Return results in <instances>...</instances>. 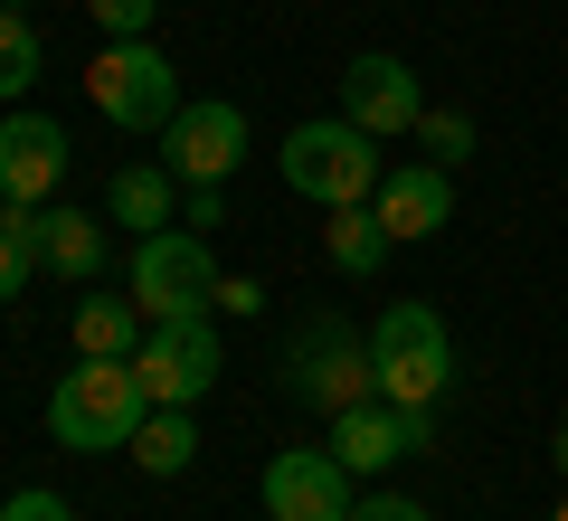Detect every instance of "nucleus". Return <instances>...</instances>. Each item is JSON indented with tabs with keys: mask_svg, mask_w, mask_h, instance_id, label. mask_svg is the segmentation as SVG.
Returning a JSON list of instances; mask_svg holds the SVG:
<instances>
[{
	"mask_svg": "<svg viewBox=\"0 0 568 521\" xmlns=\"http://www.w3.org/2000/svg\"><path fill=\"white\" fill-rule=\"evenodd\" d=\"M275 171H284V190H304V200H323V209H361V200H379V181H388L379 133H361L351 114L294 123L284 152H275Z\"/></svg>",
	"mask_w": 568,
	"mask_h": 521,
	"instance_id": "1",
	"label": "nucleus"
},
{
	"mask_svg": "<svg viewBox=\"0 0 568 521\" xmlns=\"http://www.w3.org/2000/svg\"><path fill=\"white\" fill-rule=\"evenodd\" d=\"M142 418H152V389H142L133 361H77L48 399V437L67 455H114V445H133Z\"/></svg>",
	"mask_w": 568,
	"mask_h": 521,
	"instance_id": "2",
	"label": "nucleus"
},
{
	"mask_svg": "<svg viewBox=\"0 0 568 521\" xmlns=\"http://www.w3.org/2000/svg\"><path fill=\"white\" fill-rule=\"evenodd\" d=\"M369 370H379V399L398 408H436L455 380V332L436 303H388L379 322H369Z\"/></svg>",
	"mask_w": 568,
	"mask_h": 521,
	"instance_id": "3",
	"label": "nucleus"
},
{
	"mask_svg": "<svg viewBox=\"0 0 568 521\" xmlns=\"http://www.w3.org/2000/svg\"><path fill=\"white\" fill-rule=\"evenodd\" d=\"M85 96H95V114L114 123V133H171V114L190 104L152 39H104L95 67H85Z\"/></svg>",
	"mask_w": 568,
	"mask_h": 521,
	"instance_id": "4",
	"label": "nucleus"
},
{
	"mask_svg": "<svg viewBox=\"0 0 568 521\" xmlns=\"http://www.w3.org/2000/svg\"><path fill=\"white\" fill-rule=\"evenodd\" d=\"M284 389L304 408H323V418H342V408L379 399V370H369V332H351V322H294V341H284Z\"/></svg>",
	"mask_w": 568,
	"mask_h": 521,
	"instance_id": "5",
	"label": "nucleus"
},
{
	"mask_svg": "<svg viewBox=\"0 0 568 521\" xmlns=\"http://www.w3.org/2000/svg\"><path fill=\"white\" fill-rule=\"evenodd\" d=\"M133 303L152 322H181L219 303V257H209V228H152L133 247Z\"/></svg>",
	"mask_w": 568,
	"mask_h": 521,
	"instance_id": "6",
	"label": "nucleus"
},
{
	"mask_svg": "<svg viewBox=\"0 0 568 521\" xmlns=\"http://www.w3.org/2000/svg\"><path fill=\"white\" fill-rule=\"evenodd\" d=\"M133 370H142V389H152V408H200L209 389H219V370H227L219 322H209V313L152 322V332H142V351H133Z\"/></svg>",
	"mask_w": 568,
	"mask_h": 521,
	"instance_id": "7",
	"label": "nucleus"
},
{
	"mask_svg": "<svg viewBox=\"0 0 568 521\" xmlns=\"http://www.w3.org/2000/svg\"><path fill=\"white\" fill-rule=\"evenodd\" d=\"M342 114L361 123V133H379V142L417 133V114H426L417 67H407V58H388V48H361V58L342 67Z\"/></svg>",
	"mask_w": 568,
	"mask_h": 521,
	"instance_id": "8",
	"label": "nucleus"
},
{
	"mask_svg": "<svg viewBox=\"0 0 568 521\" xmlns=\"http://www.w3.org/2000/svg\"><path fill=\"white\" fill-rule=\"evenodd\" d=\"M265 521H351V464L332 445H284L265 464Z\"/></svg>",
	"mask_w": 568,
	"mask_h": 521,
	"instance_id": "9",
	"label": "nucleus"
},
{
	"mask_svg": "<svg viewBox=\"0 0 568 521\" xmlns=\"http://www.w3.org/2000/svg\"><path fill=\"white\" fill-rule=\"evenodd\" d=\"M171 181L181 190H200V181H227V171H237L246 161V114L227 96H190L181 114H171Z\"/></svg>",
	"mask_w": 568,
	"mask_h": 521,
	"instance_id": "10",
	"label": "nucleus"
},
{
	"mask_svg": "<svg viewBox=\"0 0 568 521\" xmlns=\"http://www.w3.org/2000/svg\"><path fill=\"white\" fill-rule=\"evenodd\" d=\"M436 437V408H398V399H361V408H342L332 418V455L351 464V474H388L398 455H417V445Z\"/></svg>",
	"mask_w": 568,
	"mask_h": 521,
	"instance_id": "11",
	"label": "nucleus"
},
{
	"mask_svg": "<svg viewBox=\"0 0 568 521\" xmlns=\"http://www.w3.org/2000/svg\"><path fill=\"white\" fill-rule=\"evenodd\" d=\"M58 181H67V123L10 104V114H0V200H29V209H39Z\"/></svg>",
	"mask_w": 568,
	"mask_h": 521,
	"instance_id": "12",
	"label": "nucleus"
},
{
	"mask_svg": "<svg viewBox=\"0 0 568 521\" xmlns=\"http://www.w3.org/2000/svg\"><path fill=\"white\" fill-rule=\"evenodd\" d=\"M369 209H379V228L398 247H417V238H436V228L455 219V171H436V161H398Z\"/></svg>",
	"mask_w": 568,
	"mask_h": 521,
	"instance_id": "13",
	"label": "nucleus"
},
{
	"mask_svg": "<svg viewBox=\"0 0 568 521\" xmlns=\"http://www.w3.org/2000/svg\"><path fill=\"white\" fill-rule=\"evenodd\" d=\"M39 265L67 284H95L104 275V228L95 209H39Z\"/></svg>",
	"mask_w": 568,
	"mask_h": 521,
	"instance_id": "14",
	"label": "nucleus"
},
{
	"mask_svg": "<svg viewBox=\"0 0 568 521\" xmlns=\"http://www.w3.org/2000/svg\"><path fill=\"white\" fill-rule=\"evenodd\" d=\"M388 247H398V238H388V228H379V209H323V257H332V275H351V284H369V275H379V265H388Z\"/></svg>",
	"mask_w": 568,
	"mask_h": 521,
	"instance_id": "15",
	"label": "nucleus"
},
{
	"mask_svg": "<svg viewBox=\"0 0 568 521\" xmlns=\"http://www.w3.org/2000/svg\"><path fill=\"white\" fill-rule=\"evenodd\" d=\"M142 332H152L142 303H114V294H85L77 303V361H133Z\"/></svg>",
	"mask_w": 568,
	"mask_h": 521,
	"instance_id": "16",
	"label": "nucleus"
},
{
	"mask_svg": "<svg viewBox=\"0 0 568 521\" xmlns=\"http://www.w3.org/2000/svg\"><path fill=\"white\" fill-rule=\"evenodd\" d=\"M171 171L162 161H133V171H114V190H104V209H114V228H142V238H152V228H171Z\"/></svg>",
	"mask_w": 568,
	"mask_h": 521,
	"instance_id": "17",
	"label": "nucleus"
},
{
	"mask_svg": "<svg viewBox=\"0 0 568 521\" xmlns=\"http://www.w3.org/2000/svg\"><path fill=\"white\" fill-rule=\"evenodd\" d=\"M133 464H142V474H190V464H200V427H190V408H152V418L133 427Z\"/></svg>",
	"mask_w": 568,
	"mask_h": 521,
	"instance_id": "18",
	"label": "nucleus"
},
{
	"mask_svg": "<svg viewBox=\"0 0 568 521\" xmlns=\"http://www.w3.org/2000/svg\"><path fill=\"white\" fill-rule=\"evenodd\" d=\"M29 86H39V29L29 10H0V104H20Z\"/></svg>",
	"mask_w": 568,
	"mask_h": 521,
	"instance_id": "19",
	"label": "nucleus"
},
{
	"mask_svg": "<svg viewBox=\"0 0 568 521\" xmlns=\"http://www.w3.org/2000/svg\"><path fill=\"white\" fill-rule=\"evenodd\" d=\"M417 142L436 171H455V161H474V114H455V104H426L417 114Z\"/></svg>",
	"mask_w": 568,
	"mask_h": 521,
	"instance_id": "20",
	"label": "nucleus"
},
{
	"mask_svg": "<svg viewBox=\"0 0 568 521\" xmlns=\"http://www.w3.org/2000/svg\"><path fill=\"white\" fill-rule=\"evenodd\" d=\"M85 10H95V29H104V39H142L162 0H85Z\"/></svg>",
	"mask_w": 568,
	"mask_h": 521,
	"instance_id": "21",
	"label": "nucleus"
},
{
	"mask_svg": "<svg viewBox=\"0 0 568 521\" xmlns=\"http://www.w3.org/2000/svg\"><path fill=\"white\" fill-rule=\"evenodd\" d=\"M29 265H39V247H29V238H10V228H0V303H20Z\"/></svg>",
	"mask_w": 568,
	"mask_h": 521,
	"instance_id": "22",
	"label": "nucleus"
},
{
	"mask_svg": "<svg viewBox=\"0 0 568 521\" xmlns=\"http://www.w3.org/2000/svg\"><path fill=\"white\" fill-rule=\"evenodd\" d=\"M0 521H77V512H67L58 493H39V483H20V493L0 502Z\"/></svg>",
	"mask_w": 568,
	"mask_h": 521,
	"instance_id": "23",
	"label": "nucleus"
},
{
	"mask_svg": "<svg viewBox=\"0 0 568 521\" xmlns=\"http://www.w3.org/2000/svg\"><path fill=\"white\" fill-rule=\"evenodd\" d=\"M351 521H436V512L407 502V493H379V502H351Z\"/></svg>",
	"mask_w": 568,
	"mask_h": 521,
	"instance_id": "24",
	"label": "nucleus"
},
{
	"mask_svg": "<svg viewBox=\"0 0 568 521\" xmlns=\"http://www.w3.org/2000/svg\"><path fill=\"white\" fill-rule=\"evenodd\" d=\"M256 275H219V303H209V313H256Z\"/></svg>",
	"mask_w": 568,
	"mask_h": 521,
	"instance_id": "25",
	"label": "nucleus"
},
{
	"mask_svg": "<svg viewBox=\"0 0 568 521\" xmlns=\"http://www.w3.org/2000/svg\"><path fill=\"white\" fill-rule=\"evenodd\" d=\"M227 219V181H200L190 190V228H219Z\"/></svg>",
	"mask_w": 568,
	"mask_h": 521,
	"instance_id": "26",
	"label": "nucleus"
},
{
	"mask_svg": "<svg viewBox=\"0 0 568 521\" xmlns=\"http://www.w3.org/2000/svg\"><path fill=\"white\" fill-rule=\"evenodd\" d=\"M549 464H559V474H568V427H559V437H549Z\"/></svg>",
	"mask_w": 568,
	"mask_h": 521,
	"instance_id": "27",
	"label": "nucleus"
},
{
	"mask_svg": "<svg viewBox=\"0 0 568 521\" xmlns=\"http://www.w3.org/2000/svg\"><path fill=\"white\" fill-rule=\"evenodd\" d=\"M549 521H568V502H549Z\"/></svg>",
	"mask_w": 568,
	"mask_h": 521,
	"instance_id": "28",
	"label": "nucleus"
},
{
	"mask_svg": "<svg viewBox=\"0 0 568 521\" xmlns=\"http://www.w3.org/2000/svg\"><path fill=\"white\" fill-rule=\"evenodd\" d=\"M0 10H29V0H0Z\"/></svg>",
	"mask_w": 568,
	"mask_h": 521,
	"instance_id": "29",
	"label": "nucleus"
}]
</instances>
